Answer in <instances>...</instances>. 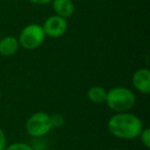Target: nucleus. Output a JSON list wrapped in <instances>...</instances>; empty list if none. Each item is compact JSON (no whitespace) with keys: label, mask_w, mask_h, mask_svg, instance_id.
I'll use <instances>...</instances> for the list:
<instances>
[{"label":"nucleus","mask_w":150,"mask_h":150,"mask_svg":"<svg viewBox=\"0 0 150 150\" xmlns=\"http://www.w3.org/2000/svg\"><path fill=\"white\" fill-rule=\"evenodd\" d=\"M107 127L113 137L121 140H133L139 137L144 125L137 115L129 111L112 115L109 118Z\"/></svg>","instance_id":"1"},{"label":"nucleus","mask_w":150,"mask_h":150,"mask_svg":"<svg viewBox=\"0 0 150 150\" xmlns=\"http://www.w3.org/2000/svg\"><path fill=\"white\" fill-rule=\"evenodd\" d=\"M107 106L115 113L129 112L136 104V96L132 90L125 86H115L107 91Z\"/></svg>","instance_id":"2"},{"label":"nucleus","mask_w":150,"mask_h":150,"mask_svg":"<svg viewBox=\"0 0 150 150\" xmlns=\"http://www.w3.org/2000/svg\"><path fill=\"white\" fill-rule=\"evenodd\" d=\"M26 132L31 137L38 139L47 135L54 127L52 116L43 111H38L32 114L26 121Z\"/></svg>","instance_id":"3"},{"label":"nucleus","mask_w":150,"mask_h":150,"mask_svg":"<svg viewBox=\"0 0 150 150\" xmlns=\"http://www.w3.org/2000/svg\"><path fill=\"white\" fill-rule=\"evenodd\" d=\"M43 28L38 24H30L24 27L18 38L20 46L28 50H33L39 47L45 39Z\"/></svg>","instance_id":"4"},{"label":"nucleus","mask_w":150,"mask_h":150,"mask_svg":"<svg viewBox=\"0 0 150 150\" xmlns=\"http://www.w3.org/2000/svg\"><path fill=\"white\" fill-rule=\"evenodd\" d=\"M43 31L45 36H48L50 38H59L62 37L68 30V23L67 19L60 17V16H50L44 21Z\"/></svg>","instance_id":"5"},{"label":"nucleus","mask_w":150,"mask_h":150,"mask_svg":"<svg viewBox=\"0 0 150 150\" xmlns=\"http://www.w3.org/2000/svg\"><path fill=\"white\" fill-rule=\"evenodd\" d=\"M132 82L136 90L143 95L150 93V71L147 68L138 69L134 72Z\"/></svg>","instance_id":"6"},{"label":"nucleus","mask_w":150,"mask_h":150,"mask_svg":"<svg viewBox=\"0 0 150 150\" xmlns=\"http://www.w3.org/2000/svg\"><path fill=\"white\" fill-rule=\"evenodd\" d=\"M52 8L57 16L68 19L74 13L75 6L72 0H52Z\"/></svg>","instance_id":"7"},{"label":"nucleus","mask_w":150,"mask_h":150,"mask_svg":"<svg viewBox=\"0 0 150 150\" xmlns=\"http://www.w3.org/2000/svg\"><path fill=\"white\" fill-rule=\"evenodd\" d=\"M19 40L15 36H5L0 39V54L3 57H11L19 50Z\"/></svg>","instance_id":"8"},{"label":"nucleus","mask_w":150,"mask_h":150,"mask_svg":"<svg viewBox=\"0 0 150 150\" xmlns=\"http://www.w3.org/2000/svg\"><path fill=\"white\" fill-rule=\"evenodd\" d=\"M88 98L94 104H103L106 102L107 91L101 86H94L88 91Z\"/></svg>","instance_id":"9"},{"label":"nucleus","mask_w":150,"mask_h":150,"mask_svg":"<svg viewBox=\"0 0 150 150\" xmlns=\"http://www.w3.org/2000/svg\"><path fill=\"white\" fill-rule=\"evenodd\" d=\"M4 150H35L33 146L29 145L27 143L23 142H16V143L11 144L9 146H6Z\"/></svg>","instance_id":"10"},{"label":"nucleus","mask_w":150,"mask_h":150,"mask_svg":"<svg viewBox=\"0 0 150 150\" xmlns=\"http://www.w3.org/2000/svg\"><path fill=\"white\" fill-rule=\"evenodd\" d=\"M140 139L141 142L146 148L150 147V129L149 127H143L141 134H140Z\"/></svg>","instance_id":"11"},{"label":"nucleus","mask_w":150,"mask_h":150,"mask_svg":"<svg viewBox=\"0 0 150 150\" xmlns=\"http://www.w3.org/2000/svg\"><path fill=\"white\" fill-rule=\"evenodd\" d=\"M52 127H62L65 123L64 116L62 114L52 115Z\"/></svg>","instance_id":"12"},{"label":"nucleus","mask_w":150,"mask_h":150,"mask_svg":"<svg viewBox=\"0 0 150 150\" xmlns=\"http://www.w3.org/2000/svg\"><path fill=\"white\" fill-rule=\"evenodd\" d=\"M7 146V139L5 133L1 127H0V150H4Z\"/></svg>","instance_id":"13"},{"label":"nucleus","mask_w":150,"mask_h":150,"mask_svg":"<svg viewBox=\"0 0 150 150\" xmlns=\"http://www.w3.org/2000/svg\"><path fill=\"white\" fill-rule=\"evenodd\" d=\"M29 2L33 3V4H37V5H45L48 3H52V0H27Z\"/></svg>","instance_id":"14"},{"label":"nucleus","mask_w":150,"mask_h":150,"mask_svg":"<svg viewBox=\"0 0 150 150\" xmlns=\"http://www.w3.org/2000/svg\"><path fill=\"white\" fill-rule=\"evenodd\" d=\"M110 150H120V149H117V148H113V149H110Z\"/></svg>","instance_id":"15"},{"label":"nucleus","mask_w":150,"mask_h":150,"mask_svg":"<svg viewBox=\"0 0 150 150\" xmlns=\"http://www.w3.org/2000/svg\"><path fill=\"white\" fill-rule=\"evenodd\" d=\"M0 99H1V91H0Z\"/></svg>","instance_id":"16"}]
</instances>
